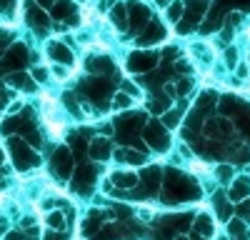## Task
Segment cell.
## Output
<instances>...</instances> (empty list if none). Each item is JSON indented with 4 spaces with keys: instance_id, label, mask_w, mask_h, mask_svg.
Segmentation results:
<instances>
[{
    "instance_id": "6da1fadb",
    "label": "cell",
    "mask_w": 250,
    "mask_h": 240,
    "mask_svg": "<svg viewBox=\"0 0 250 240\" xmlns=\"http://www.w3.org/2000/svg\"><path fill=\"white\" fill-rule=\"evenodd\" d=\"M183 8L178 5V3H173V8H170V20H178V13H180Z\"/></svg>"
},
{
    "instance_id": "7a4b0ae2",
    "label": "cell",
    "mask_w": 250,
    "mask_h": 240,
    "mask_svg": "<svg viewBox=\"0 0 250 240\" xmlns=\"http://www.w3.org/2000/svg\"><path fill=\"white\" fill-rule=\"evenodd\" d=\"M33 75H35V80H45V78H48V73H45V70H40V68H38Z\"/></svg>"
},
{
    "instance_id": "3957f363",
    "label": "cell",
    "mask_w": 250,
    "mask_h": 240,
    "mask_svg": "<svg viewBox=\"0 0 250 240\" xmlns=\"http://www.w3.org/2000/svg\"><path fill=\"white\" fill-rule=\"evenodd\" d=\"M155 3H158V5H168V3H170V0H155Z\"/></svg>"
}]
</instances>
